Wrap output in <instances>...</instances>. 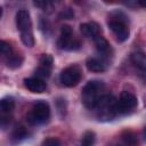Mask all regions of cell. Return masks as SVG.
<instances>
[{"label":"cell","mask_w":146,"mask_h":146,"mask_svg":"<svg viewBox=\"0 0 146 146\" xmlns=\"http://www.w3.org/2000/svg\"><path fill=\"white\" fill-rule=\"evenodd\" d=\"M0 52H1L2 59L5 60V59H7L10 55L14 54V50H13L11 46H10L8 42H6L5 40H1V42H0Z\"/></svg>","instance_id":"2e32d148"},{"label":"cell","mask_w":146,"mask_h":146,"mask_svg":"<svg viewBox=\"0 0 146 146\" xmlns=\"http://www.w3.org/2000/svg\"><path fill=\"white\" fill-rule=\"evenodd\" d=\"M24 86L27 90H30L31 92H34V94H41V92L46 91V89H47V84H46L44 80L39 79L36 76L24 79Z\"/></svg>","instance_id":"ba28073f"},{"label":"cell","mask_w":146,"mask_h":146,"mask_svg":"<svg viewBox=\"0 0 146 146\" xmlns=\"http://www.w3.org/2000/svg\"><path fill=\"white\" fill-rule=\"evenodd\" d=\"M95 141H96L95 132L91 130H88L82 135L81 140H80V146H94Z\"/></svg>","instance_id":"9a60e30c"},{"label":"cell","mask_w":146,"mask_h":146,"mask_svg":"<svg viewBox=\"0 0 146 146\" xmlns=\"http://www.w3.org/2000/svg\"><path fill=\"white\" fill-rule=\"evenodd\" d=\"M16 25L21 33V40L26 47L34 46V36L32 30V21L26 9H19L16 14Z\"/></svg>","instance_id":"7a4b0ae2"},{"label":"cell","mask_w":146,"mask_h":146,"mask_svg":"<svg viewBox=\"0 0 146 146\" xmlns=\"http://www.w3.org/2000/svg\"><path fill=\"white\" fill-rule=\"evenodd\" d=\"M86 66L89 71L96 72V73H100L106 70V65L104 64V62L96 57H89L86 60Z\"/></svg>","instance_id":"30bf717a"},{"label":"cell","mask_w":146,"mask_h":146,"mask_svg":"<svg viewBox=\"0 0 146 146\" xmlns=\"http://www.w3.org/2000/svg\"><path fill=\"white\" fill-rule=\"evenodd\" d=\"M81 70L76 65H71L64 68L59 74V80L65 87H74L81 80Z\"/></svg>","instance_id":"8992f818"},{"label":"cell","mask_w":146,"mask_h":146,"mask_svg":"<svg viewBox=\"0 0 146 146\" xmlns=\"http://www.w3.org/2000/svg\"><path fill=\"white\" fill-rule=\"evenodd\" d=\"M5 62H6V64H7L8 67H10V68H17L23 63V56L14 51V54L10 55L7 59H5Z\"/></svg>","instance_id":"5bb4252c"},{"label":"cell","mask_w":146,"mask_h":146,"mask_svg":"<svg viewBox=\"0 0 146 146\" xmlns=\"http://www.w3.org/2000/svg\"><path fill=\"white\" fill-rule=\"evenodd\" d=\"M108 26L116 36L117 41L123 42L129 38L130 31L128 26V21L125 15L121 11H114L111 14L108 19Z\"/></svg>","instance_id":"3957f363"},{"label":"cell","mask_w":146,"mask_h":146,"mask_svg":"<svg viewBox=\"0 0 146 146\" xmlns=\"http://www.w3.org/2000/svg\"><path fill=\"white\" fill-rule=\"evenodd\" d=\"M15 108V100L11 97H5L0 102V110L2 114H9Z\"/></svg>","instance_id":"4fadbf2b"},{"label":"cell","mask_w":146,"mask_h":146,"mask_svg":"<svg viewBox=\"0 0 146 146\" xmlns=\"http://www.w3.org/2000/svg\"><path fill=\"white\" fill-rule=\"evenodd\" d=\"M143 136H144V138L146 139V127H145L144 130H143Z\"/></svg>","instance_id":"cb8c5ba5"},{"label":"cell","mask_w":146,"mask_h":146,"mask_svg":"<svg viewBox=\"0 0 146 146\" xmlns=\"http://www.w3.org/2000/svg\"><path fill=\"white\" fill-rule=\"evenodd\" d=\"M25 137H27V131L25 130L24 127H17L13 132V139L14 140H18L19 141L21 139H23Z\"/></svg>","instance_id":"ac0fdd59"},{"label":"cell","mask_w":146,"mask_h":146,"mask_svg":"<svg viewBox=\"0 0 146 146\" xmlns=\"http://www.w3.org/2000/svg\"><path fill=\"white\" fill-rule=\"evenodd\" d=\"M41 146H62V143L59 141V139H57L55 137H49L42 141Z\"/></svg>","instance_id":"44dd1931"},{"label":"cell","mask_w":146,"mask_h":146,"mask_svg":"<svg viewBox=\"0 0 146 146\" xmlns=\"http://www.w3.org/2000/svg\"><path fill=\"white\" fill-rule=\"evenodd\" d=\"M104 88H105L104 83L99 80L88 81L81 92V99H82L83 105L89 110L96 108L99 99L102 98L103 95H105Z\"/></svg>","instance_id":"6da1fadb"},{"label":"cell","mask_w":146,"mask_h":146,"mask_svg":"<svg viewBox=\"0 0 146 146\" xmlns=\"http://www.w3.org/2000/svg\"><path fill=\"white\" fill-rule=\"evenodd\" d=\"M137 3H138L140 7H144V8H146V0H139Z\"/></svg>","instance_id":"603a6c76"},{"label":"cell","mask_w":146,"mask_h":146,"mask_svg":"<svg viewBox=\"0 0 146 146\" xmlns=\"http://www.w3.org/2000/svg\"><path fill=\"white\" fill-rule=\"evenodd\" d=\"M50 116V107L49 104L44 100H36L31 111L26 115V120L30 124L36 125V124H42L49 120Z\"/></svg>","instance_id":"277c9868"},{"label":"cell","mask_w":146,"mask_h":146,"mask_svg":"<svg viewBox=\"0 0 146 146\" xmlns=\"http://www.w3.org/2000/svg\"><path fill=\"white\" fill-rule=\"evenodd\" d=\"M138 102H137V97L129 92V91H122L120 95V99L116 100V114H124L128 113L129 111L136 108Z\"/></svg>","instance_id":"52a82bcc"},{"label":"cell","mask_w":146,"mask_h":146,"mask_svg":"<svg viewBox=\"0 0 146 146\" xmlns=\"http://www.w3.org/2000/svg\"><path fill=\"white\" fill-rule=\"evenodd\" d=\"M74 16V13L70 9V8H67V9H64L63 11H62V14H60V17H63V18H66V19H70V18H72Z\"/></svg>","instance_id":"7402d4cb"},{"label":"cell","mask_w":146,"mask_h":146,"mask_svg":"<svg viewBox=\"0 0 146 146\" xmlns=\"http://www.w3.org/2000/svg\"><path fill=\"white\" fill-rule=\"evenodd\" d=\"M131 62L136 67H138L141 71H146V54L145 52H133L131 55Z\"/></svg>","instance_id":"7c38bea8"},{"label":"cell","mask_w":146,"mask_h":146,"mask_svg":"<svg viewBox=\"0 0 146 146\" xmlns=\"http://www.w3.org/2000/svg\"><path fill=\"white\" fill-rule=\"evenodd\" d=\"M80 32L82 33V35L87 36V38H92L95 39L96 36L100 35V27L97 23L95 22H89V23H82L80 25Z\"/></svg>","instance_id":"9c48e42d"},{"label":"cell","mask_w":146,"mask_h":146,"mask_svg":"<svg viewBox=\"0 0 146 146\" xmlns=\"http://www.w3.org/2000/svg\"><path fill=\"white\" fill-rule=\"evenodd\" d=\"M35 74H36V78H39V79H42V80L48 79V78H49V75H50V68H49V67H44V66H41V65H40V66L36 68Z\"/></svg>","instance_id":"d6986e66"},{"label":"cell","mask_w":146,"mask_h":146,"mask_svg":"<svg viewBox=\"0 0 146 146\" xmlns=\"http://www.w3.org/2000/svg\"><path fill=\"white\" fill-rule=\"evenodd\" d=\"M57 46L64 50H74L80 47L79 41L73 38V31H72L71 26H68V25L62 26L60 34L57 40Z\"/></svg>","instance_id":"5b68a950"},{"label":"cell","mask_w":146,"mask_h":146,"mask_svg":"<svg viewBox=\"0 0 146 146\" xmlns=\"http://www.w3.org/2000/svg\"><path fill=\"white\" fill-rule=\"evenodd\" d=\"M40 65H41V66H44V67L51 68V65H52V57H51L49 54H43V55L40 57Z\"/></svg>","instance_id":"ffe728a7"},{"label":"cell","mask_w":146,"mask_h":146,"mask_svg":"<svg viewBox=\"0 0 146 146\" xmlns=\"http://www.w3.org/2000/svg\"><path fill=\"white\" fill-rule=\"evenodd\" d=\"M122 140L127 146H136L137 145V138L132 131H124L122 133Z\"/></svg>","instance_id":"e0dca14e"},{"label":"cell","mask_w":146,"mask_h":146,"mask_svg":"<svg viewBox=\"0 0 146 146\" xmlns=\"http://www.w3.org/2000/svg\"><path fill=\"white\" fill-rule=\"evenodd\" d=\"M95 41V46H96V49L99 54H103V55H108L112 49H111V44L108 43V41L103 36V35H98L94 39Z\"/></svg>","instance_id":"8fae6325"}]
</instances>
